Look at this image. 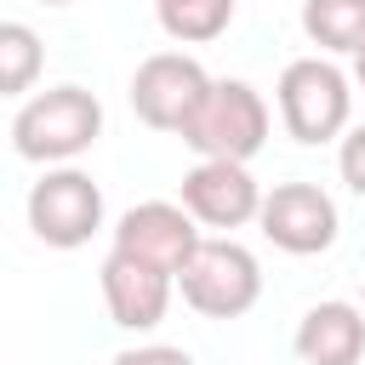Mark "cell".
Here are the masks:
<instances>
[{"instance_id": "6da1fadb", "label": "cell", "mask_w": 365, "mask_h": 365, "mask_svg": "<svg viewBox=\"0 0 365 365\" xmlns=\"http://www.w3.org/2000/svg\"><path fill=\"white\" fill-rule=\"evenodd\" d=\"M103 137V103L86 86H46L11 120V148L34 165H68Z\"/></svg>"}, {"instance_id": "7a4b0ae2", "label": "cell", "mask_w": 365, "mask_h": 365, "mask_svg": "<svg viewBox=\"0 0 365 365\" xmlns=\"http://www.w3.org/2000/svg\"><path fill=\"white\" fill-rule=\"evenodd\" d=\"M171 285L182 291V302H188L194 314H205V319H240V314H251L257 297H262V268H257V257H251L240 240H228V234H200L194 251L177 262Z\"/></svg>"}, {"instance_id": "3957f363", "label": "cell", "mask_w": 365, "mask_h": 365, "mask_svg": "<svg viewBox=\"0 0 365 365\" xmlns=\"http://www.w3.org/2000/svg\"><path fill=\"white\" fill-rule=\"evenodd\" d=\"M177 137H182L200 160H240V165H245V160L268 143V103H262V91L245 86V80H211Z\"/></svg>"}, {"instance_id": "277c9868", "label": "cell", "mask_w": 365, "mask_h": 365, "mask_svg": "<svg viewBox=\"0 0 365 365\" xmlns=\"http://www.w3.org/2000/svg\"><path fill=\"white\" fill-rule=\"evenodd\" d=\"M348 114H354V91H348V74L331 57L285 63V74H279V120H285V131L297 143L319 148V143L342 137Z\"/></svg>"}, {"instance_id": "5b68a950", "label": "cell", "mask_w": 365, "mask_h": 365, "mask_svg": "<svg viewBox=\"0 0 365 365\" xmlns=\"http://www.w3.org/2000/svg\"><path fill=\"white\" fill-rule=\"evenodd\" d=\"M29 228L40 245L51 251H80L97 228H103V188L80 171V165H51L34 188H29Z\"/></svg>"}, {"instance_id": "8992f818", "label": "cell", "mask_w": 365, "mask_h": 365, "mask_svg": "<svg viewBox=\"0 0 365 365\" xmlns=\"http://www.w3.org/2000/svg\"><path fill=\"white\" fill-rule=\"evenodd\" d=\"M257 222H262V240L274 251H291V257H319L336 245V200L319 188V182H274L257 205Z\"/></svg>"}, {"instance_id": "52a82bcc", "label": "cell", "mask_w": 365, "mask_h": 365, "mask_svg": "<svg viewBox=\"0 0 365 365\" xmlns=\"http://www.w3.org/2000/svg\"><path fill=\"white\" fill-rule=\"evenodd\" d=\"M205 86H211V74L188 51H154L131 74V108L154 131H182V120L194 114V103L205 97Z\"/></svg>"}, {"instance_id": "ba28073f", "label": "cell", "mask_w": 365, "mask_h": 365, "mask_svg": "<svg viewBox=\"0 0 365 365\" xmlns=\"http://www.w3.org/2000/svg\"><path fill=\"white\" fill-rule=\"evenodd\" d=\"M177 205L205 228H245V222H257L262 188L240 160H200L182 177V200Z\"/></svg>"}, {"instance_id": "9c48e42d", "label": "cell", "mask_w": 365, "mask_h": 365, "mask_svg": "<svg viewBox=\"0 0 365 365\" xmlns=\"http://www.w3.org/2000/svg\"><path fill=\"white\" fill-rule=\"evenodd\" d=\"M103 302H108V319L120 331H154L171 308V274L143 262V257L108 251L103 257Z\"/></svg>"}, {"instance_id": "30bf717a", "label": "cell", "mask_w": 365, "mask_h": 365, "mask_svg": "<svg viewBox=\"0 0 365 365\" xmlns=\"http://www.w3.org/2000/svg\"><path fill=\"white\" fill-rule=\"evenodd\" d=\"M194 240H200L194 217L182 205H171V200H143L114 222V251L143 257V262H154L165 274H177V262L194 251Z\"/></svg>"}, {"instance_id": "8fae6325", "label": "cell", "mask_w": 365, "mask_h": 365, "mask_svg": "<svg viewBox=\"0 0 365 365\" xmlns=\"http://www.w3.org/2000/svg\"><path fill=\"white\" fill-rule=\"evenodd\" d=\"M297 359L302 365H359L365 359V308L331 297L297 319Z\"/></svg>"}, {"instance_id": "7c38bea8", "label": "cell", "mask_w": 365, "mask_h": 365, "mask_svg": "<svg viewBox=\"0 0 365 365\" xmlns=\"http://www.w3.org/2000/svg\"><path fill=\"white\" fill-rule=\"evenodd\" d=\"M302 34L319 51L354 57L365 46V0H302Z\"/></svg>"}, {"instance_id": "4fadbf2b", "label": "cell", "mask_w": 365, "mask_h": 365, "mask_svg": "<svg viewBox=\"0 0 365 365\" xmlns=\"http://www.w3.org/2000/svg\"><path fill=\"white\" fill-rule=\"evenodd\" d=\"M40 68H46V46H40V34H34L29 23H17V17H0V97H23V91H34Z\"/></svg>"}, {"instance_id": "5bb4252c", "label": "cell", "mask_w": 365, "mask_h": 365, "mask_svg": "<svg viewBox=\"0 0 365 365\" xmlns=\"http://www.w3.org/2000/svg\"><path fill=\"white\" fill-rule=\"evenodd\" d=\"M154 17L177 46H205L234 23V0H154Z\"/></svg>"}, {"instance_id": "9a60e30c", "label": "cell", "mask_w": 365, "mask_h": 365, "mask_svg": "<svg viewBox=\"0 0 365 365\" xmlns=\"http://www.w3.org/2000/svg\"><path fill=\"white\" fill-rule=\"evenodd\" d=\"M336 171H342V182L365 200V125H354V131L342 137V148H336Z\"/></svg>"}, {"instance_id": "2e32d148", "label": "cell", "mask_w": 365, "mask_h": 365, "mask_svg": "<svg viewBox=\"0 0 365 365\" xmlns=\"http://www.w3.org/2000/svg\"><path fill=\"white\" fill-rule=\"evenodd\" d=\"M108 365H194V354L171 342H143V348H120Z\"/></svg>"}, {"instance_id": "e0dca14e", "label": "cell", "mask_w": 365, "mask_h": 365, "mask_svg": "<svg viewBox=\"0 0 365 365\" xmlns=\"http://www.w3.org/2000/svg\"><path fill=\"white\" fill-rule=\"evenodd\" d=\"M354 86H359V91H365V46H359V51H354Z\"/></svg>"}, {"instance_id": "ac0fdd59", "label": "cell", "mask_w": 365, "mask_h": 365, "mask_svg": "<svg viewBox=\"0 0 365 365\" xmlns=\"http://www.w3.org/2000/svg\"><path fill=\"white\" fill-rule=\"evenodd\" d=\"M40 6H74V0H40Z\"/></svg>"}]
</instances>
